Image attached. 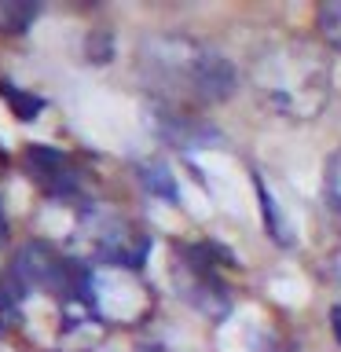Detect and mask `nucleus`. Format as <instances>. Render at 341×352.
<instances>
[{"label":"nucleus","mask_w":341,"mask_h":352,"mask_svg":"<svg viewBox=\"0 0 341 352\" xmlns=\"http://www.w3.org/2000/svg\"><path fill=\"white\" fill-rule=\"evenodd\" d=\"M11 305L15 323L44 349L85 352L103 334V323L85 301V264L66 257L48 242H26L11 261Z\"/></svg>","instance_id":"1"},{"label":"nucleus","mask_w":341,"mask_h":352,"mask_svg":"<svg viewBox=\"0 0 341 352\" xmlns=\"http://www.w3.org/2000/svg\"><path fill=\"white\" fill-rule=\"evenodd\" d=\"M140 81L162 103V110L213 107L235 96L239 74L224 52L187 33H154L140 44L136 55Z\"/></svg>","instance_id":"2"},{"label":"nucleus","mask_w":341,"mask_h":352,"mask_svg":"<svg viewBox=\"0 0 341 352\" xmlns=\"http://www.w3.org/2000/svg\"><path fill=\"white\" fill-rule=\"evenodd\" d=\"M250 88L268 110L290 121L323 114L334 88V66L316 41L283 33L261 44L250 59Z\"/></svg>","instance_id":"3"},{"label":"nucleus","mask_w":341,"mask_h":352,"mask_svg":"<svg viewBox=\"0 0 341 352\" xmlns=\"http://www.w3.org/2000/svg\"><path fill=\"white\" fill-rule=\"evenodd\" d=\"M85 301L103 327H143L158 305L143 272L125 264H85Z\"/></svg>","instance_id":"4"},{"label":"nucleus","mask_w":341,"mask_h":352,"mask_svg":"<svg viewBox=\"0 0 341 352\" xmlns=\"http://www.w3.org/2000/svg\"><path fill=\"white\" fill-rule=\"evenodd\" d=\"M77 235H81L88 264L143 268L147 250H151V239L143 235V228L132 224L125 213H114V209H85L81 224H77Z\"/></svg>","instance_id":"5"},{"label":"nucleus","mask_w":341,"mask_h":352,"mask_svg":"<svg viewBox=\"0 0 341 352\" xmlns=\"http://www.w3.org/2000/svg\"><path fill=\"white\" fill-rule=\"evenodd\" d=\"M220 264H224V253L209 242H198V246H180V290L191 301L198 312H206L209 319H224L231 308V290L220 275Z\"/></svg>","instance_id":"6"},{"label":"nucleus","mask_w":341,"mask_h":352,"mask_svg":"<svg viewBox=\"0 0 341 352\" xmlns=\"http://www.w3.org/2000/svg\"><path fill=\"white\" fill-rule=\"evenodd\" d=\"M30 176L37 180L52 198H77L81 195V169L74 165L70 154H63L59 147H44V143H33V147L22 154Z\"/></svg>","instance_id":"7"},{"label":"nucleus","mask_w":341,"mask_h":352,"mask_svg":"<svg viewBox=\"0 0 341 352\" xmlns=\"http://www.w3.org/2000/svg\"><path fill=\"white\" fill-rule=\"evenodd\" d=\"M136 173H140V184L147 187V191H154L158 198H169V202H176V180H173L169 165H162V162H143Z\"/></svg>","instance_id":"8"},{"label":"nucleus","mask_w":341,"mask_h":352,"mask_svg":"<svg viewBox=\"0 0 341 352\" xmlns=\"http://www.w3.org/2000/svg\"><path fill=\"white\" fill-rule=\"evenodd\" d=\"M316 30L330 52L341 55V0H330L316 11Z\"/></svg>","instance_id":"9"},{"label":"nucleus","mask_w":341,"mask_h":352,"mask_svg":"<svg viewBox=\"0 0 341 352\" xmlns=\"http://www.w3.org/2000/svg\"><path fill=\"white\" fill-rule=\"evenodd\" d=\"M37 15L33 4H19V0H0V33H26V26Z\"/></svg>","instance_id":"10"},{"label":"nucleus","mask_w":341,"mask_h":352,"mask_svg":"<svg viewBox=\"0 0 341 352\" xmlns=\"http://www.w3.org/2000/svg\"><path fill=\"white\" fill-rule=\"evenodd\" d=\"M327 202H330V209H334V217L341 224V151H334L327 162Z\"/></svg>","instance_id":"11"},{"label":"nucleus","mask_w":341,"mask_h":352,"mask_svg":"<svg viewBox=\"0 0 341 352\" xmlns=\"http://www.w3.org/2000/svg\"><path fill=\"white\" fill-rule=\"evenodd\" d=\"M0 92H4V99L11 103V110H15L22 121H33V118L41 114V107H44L41 99H33V96H26V92H15L11 85H0Z\"/></svg>","instance_id":"12"},{"label":"nucleus","mask_w":341,"mask_h":352,"mask_svg":"<svg viewBox=\"0 0 341 352\" xmlns=\"http://www.w3.org/2000/svg\"><path fill=\"white\" fill-rule=\"evenodd\" d=\"M257 195H261V202H264V217H268V231H272V239L275 242H286L290 246V235H286V228L275 220V202H272V195H268V187H264L261 180H257Z\"/></svg>","instance_id":"13"},{"label":"nucleus","mask_w":341,"mask_h":352,"mask_svg":"<svg viewBox=\"0 0 341 352\" xmlns=\"http://www.w3.org/2000/svg\"><path fill=\"white\" fill-rule=\"evenodd\" d=\"M15 323V305H11V290H8V283L0 279V334Z\"/></svg>","instance_id":"14"},{"label":"nucleus","mask_w":341,"mask_h":352,"mask_svg":"<svg viewBox=\"0 0 341 352\" xmlns=\"http://www.w3.org/2000/svg\"><path fill=\"white\" fill-rule=\"evenodd\" d=\"M330 316H334V330H338V338H341V305L334 308V312H330Z\"/></svg>","instance_id":"15"},{"label":"nucleus","mask_w":341,"mask_h":352,"mask_svg":"<svg viewBox=\"0 0 341 352\" xmlns=\"http://www.w3.org/2000/svg\"><path fill=\"white\" fill-rule=\"evenodd\" d=\"M4 235H8V220H4V206H0V242H4Z\"/></svg>","instance_id":"16"}]
</instances>
